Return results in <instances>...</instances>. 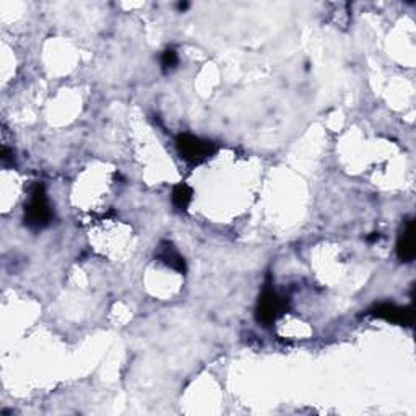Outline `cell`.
<instances>
[{"label": "cell", "instance_id": "cell-1", "mask_svg": "<svg viewBox=\"0 0 416 416\" xmlns=\"http://www.w3.org/2000/svg\"><path fill=\"white\" fill-rule=\"evenodd\" d=\"M53 220V210H50L46 187L43 184H36L31 189L30 200L25 207V223L31 229H43Z\"/></svg>", "mask_w": 416, "mask_h": 416}, {"label": "cell", "instance_id": "cell-2", "mask_svg": "<svg viewBox=\"0 0 416 416\" xmlns=\"http://www.w3.org/2000/svg\"><path fill=\"white\" fill-rule=\"evenodd\" d=\"M286 309V301L275 291L272 286L267 285L263 288L262 295L258 296V302L256 307V317L262 325H272L275 320L282 316Z\"/></svg>", "mask_w": 416, "mask_h": 416}, {"label": "cell", "instance_id": "cell-3", "mask_svg": "<svg viewBox=\"0 0 416 416\" xmlns=\"http://www.w3.org/2000/svg\"><path fill=\"white\" fill-rule=\"evenodd\" d=\"M176 145L182 158L189 163H194V165L208 160L217 151V147L212 142L194 137L190 133L179 135L176 138Z\"/></svg>", "mask_w": 416, "mask_h": 416}, {"label": "cell", "instance_id": "cell-4", "mask_svg": "<svg viewBox=\"0 0 416 416\" xmlns=\"http://www.w3.org/2000/svg\"><path fill=\"white\" fill-rule=\"evenodd\" d=\"M369 316L384 319L387 322L405 325V327H412L413 325L412 306L400 307L397 305H392V302H381V305H376L373 309H369Z\"/></svg>", "mask_w": 416, "mask_h": 416}, {"label": "cell", "instance_id": "cell-5", "mask_svg": "<svg viewBox=\"0 0 416 416\" xmlns=\"http://www.w3.org/2000/svg\"><path fill=\"white\" fill-rule=\"evenodd\" d=\"M397 256L402 262H412L416 256L413 220H407L403 224L400 236H398L397 241Z\"/></svg>", "mask_w": 416, "mask_h": 416}, {"label": "cell", "instance_id": "cell-6", "mask_svg": "<svg viewBox=\"0 0 416 416\" xmlns=\"http://www.w3.org/2000/svg\"><path fill=\"white\" fill-rule=\"evenodd\" d=\"M156 257H158L163 263H166L168 267L174 268L179 273L187 272V266H185L184 257L179 254L176 247H174L171 243H168V241H163V243L158 246Z\"/></svg>", "mask_w": 416, "mask_h": 416}, {"label": "cell", "instance_id": "cell-7", "mask_svg": "<svg viewBox=\"0 0 416 416\" xmlns=\"http://www.w3.org/2000/svg\"><path fill=\"white\" fill-rule=\"evenodd\" d=\"M192 189L189 187L187 184H177L174 185L173 189V204L174 207L177 208V210H187V207L190 205V202H192Z\"/></svg>", "mask_w": 416, "mask_h": 416}, {"label": "cell", "instance_id": "cell-8", "mask_svg": "<svg viewBox=\"0 0 416 416\" xmlns=\"http://www.w3.org/2000/svg\"><path fill=\"white\" fill-rule=\"evenodd\" d=\"M179 62V58H177V53L174 49H166L165 53H163L161 55V69L165 74H168V72H171L176 69Z\"/></svg>", "mask_w": 416, "mask_h": 416}, {"label": "cell", "instance_id": "cell-9", "mask_svg": "<svg viewBox=\"0 0 416 416\" xmlns=\"http://www.w3.org/2000/svg\"><path fill=\"white\" fill-rule=\"evenodd\" d=\"M379 239H381L379 233H373V236H369V238H368L369 243H374V241H379Z\"/></svg>", "mask_w": 416, "mask_h": 416}]
</instances>
